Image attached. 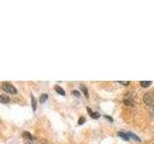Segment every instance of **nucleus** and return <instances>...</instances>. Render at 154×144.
<instances>
[{
	"instance_id": "1",
	"label": "nucleus",
	"mask_w": 154,
	"mask_h": 144,
	"mask_svg": "<svg viewBox=\"0 0 154 144\" xmlns=\"http://www.w3.org/2000/svg\"><path fill=\"white\" fill-rule=\"evenodd\" d=\"M0 88H1L2 90H4L7 93H10V94L16 93V88L9 83H1L0 84Z\"/></svg>"
},
{
	"instance_id": "2",
	"label": "nucleus",
	"mask_w": 154,
	"mask_h": 144,
	"mask_svg": "<svg viewBox=\"0 0 154 144\" xmlns=\"http://www.w3.org/2000/svg\"><path fill=\"white\" fill-rule=\"evenodd\" d=\"M142 99H144V102L145 105L151 106V105H153V103H154V94L152 92H147V93H144Z\"/></svg>"
},
{
	"instance_id": "3",
	"label": "nucleus",
	"mask_w": 154,
	"mask_h": 144,
	"mask_svg": "<svg viewBox=\"0 0 154 144\" xmlns=\"http://www.w3.org/2000/svg\"><path fill=\"white\" fill-rule=\"evenodd\" d=\"M23 137L25 138V144H31L33 142V140H34V137H33V135L30 134V132H23Z\"/></svg>"
},
{
	"instance_id": "4",
	"label": "nucleus",
	"mask_w": 154,
	"mask_h": 144,
	"mask_svg": "<svg viewBox=\"0 0 154 144\" xmlns=\"http://www.w3.org/2000/svg\"><path fill=\"white\" fill-rule=\"evenodd\" d=\"M126 134H127L128 137H129V138H132L133 140L138 141V142H141V138H140V137H138V135H136L135 134H133L132 132H127Z\"/></svg>"
},
{
	"instance_id": "5",
	"label": "nucleus",
	"mask_w": 154,
	"mask_h": 144,
	"mask_svg": "<svg viewBox=\"0 0 154 144\" xmlns=\"http://www.w3.org/2000/svg\"><path fill=\"white\" fill-rule=\"evenodd\" d=\"M10 102V97L7 95H0V103L2 104H7Z\"/></svg>"
},
{
	"instance_id": "6",
	"label": "nucleus",
	"mask_w": 154,
	"mask_h": 144,
	"mask_svg": "<svg viewBox=\"0 0 154 144\" xmlns=\"http://www.w3.org/2000/svg\"><path fill=\"white\" fill-rule=\"evenodd\" d=\"M123 101H124L125 105H127V106H128V105H129V106H132L133 104H134L133 99H132V98H131L130 96H128V95L124 98V100H123Z\"/></svg>"
},
{
	"instance_id": "7",
	"label": "nucleus",
	"mask_w": 154,
	"mask_h": 144,
	"mask_svg": "<svg viewBox=\"0 0 154 144\" xmlns=\"http://www.w3.org/2000/svg\"><path fill=\"white\" fill-rule=\"evenodd\" d=\"M151 84H152L151 81H141L140 85H141V86H142V88H148Z\"/></svg>"
},
{
	"instance_id": "8",
	"label": "nucleus",
	"mask_w": 154,
	"mask_h": 144,
	"mask_svg": "<svg viewBox=\"0 0 154 144\" xmlns=\"http://www.w3.org/2000/svg\"><path fill=\"white\" fill-rule=\"evenodd\" d=\"M31 103H32V108H33V111H35L37 109V102H36V98L34 97V95L32 94L31 95Z\"/></svg>"
},
{
	"instance_id": "9",
	"label": "nucleus",
	"mask_w": 154,
	"mask_h": 144,
	"mask_svg": "<svg viewBox=\"0 0 154 144\" xmlns=\"http://www.w3.org/2000/svg\"><path fill=\"white\" fill-rule=\"evenodd\" d=\"M118 134H119V137H121V138H123L124 140H129L130 138L128 137V135L126 132H118Z\"/></svg>"
},
{
	"instance_id": "10",
	"label": "nucleus",
	"mask_w": 154,
	"mask_h": 144,
	"mask_svg": "<svg viewBox=\"0 0 154 144\" xmlns=\"http://www.w3.org/2000/svg\"><path fill=\"white\" fill-rule=\"evenodd\" d=\"M55 90L58 92L59 94H61V95H63V96H64V95H65V90L64 89H63L61 86H55Z\"/></svg>"
},
{
	"instance_id": "11",
	"label": "nucleus",
	"mask_w": 154,
	"mask_h": 144,
	"mask_svg": "<svg viewBox=\"0 0 154 144\" xmlns=\"http://www.w3.org/2000/svg\"><path fill=\"white\" fill-rule=\"evenodd\" d=\"M47 98H48V95H47L46 93L42 94L41 97H40V102H41V103H44L45 101L47 100Z\"/></svg>"
},
{
	"instance_id": "12",
	"label": "nucleus",
	"mask_w": 154,
	"mask_h": 144,
	"mask_svg": "<svg viewBox=\"0 0 154 144\" xmlns=\"http://www.w3.org/2000/svg\"><path fill=\"white\" fill-rule=\"evenodd\" d=\"M89 115H91V117L93 118V119H97V118L100 116V113L97 111H92V113L89 114Z\"/></svg>"
},
{
	"instance_id": "13",
	"label": "nucleus",
	"mask_w": 154,
	"mask_h": 144,
	"mask_svg": "<svg viewBox=\"0 0 154 144\" xmlns=\"http://www.w3.org/2000/svg\"><path fill=\"white\" fill-rule=\"evenodd\" d=\"M80 88L82 89V91L84 92V94H85V96H86L87 98L89 97V92H88V89H87V88L85 86H83V85H81L80 86Z\"/></svg>"
},
{
	"instance_id": "14",
	"label": "nucleus",
	"mask_w": 154,
	"mask_h": 144,
	"mask_svg": "<svg viewBox=\"0 0 154 144\" xmlns=\"http://www.w3.org/2000/svg\"><path fill=\"white\" fill-rule=\"evenodd\" d=\"M85 121H86V119H85V117L81 116V117L78 119V124H79V125H82V124H84V123H85Z\"/></svg>"
},
{
	"instance_id": "15",
	"label": "nucleus",
	"mask_w": 154,
	"mask_h": 144,
	"mask_svg": "<svg viewBox=\"0 0 154 144\" xmlns=\"http://www.w3.org/2000/svg\"><path fill=\"white\" fill-rule=\"evenodd\" d=\"M72 94L75 95L76 97H79V96H80V92L77 91V90H73V91H72Z\"/></svg>"
},
{
	"instance_id": "16",
	"label": "nucleus",
	"mask_w": 154,
	"mask_h": 144,
	"mask_svg": "<svg viewBox=\"0 0 154 144\" xmlns=\"http://www.w3.org/2000/svg\"><path fill=\"white\" fill-rule=\"evenodd\" d=\"M105 118H108L109 119V121H111V122H113V118L111 116H108V115H105Z\"/></svg>"
},
{
	"instance_id": "17",
	"label": "nucleus",
	"mask_w": 154,
	"mask_h": 144,
	"mask_svg": "<svg viewBox=\"0 0 154 144\" xmlns=\"http://www.w3.org/2000/svg\"><path fill=\"white\" fill-rule=\"evenodd\" d=\"M119 84H122V85H128L129 84V82H122V81H119Z\"/></svg>"
},
{
	"instance_id": "18",
	"label": "nucleus",
	"mask_w": 154,
	"mask_h": 144,
	"mask_svg": "<svg viewBox=\"0 0 154 144\" xmlns=\"http://www.w3.org/2000/svg\"><path fill=\"white\" fill-rule=\"evenodd\" d=\"M153 144H154V143H153Z\"/></svg>"
}]
</instances>
